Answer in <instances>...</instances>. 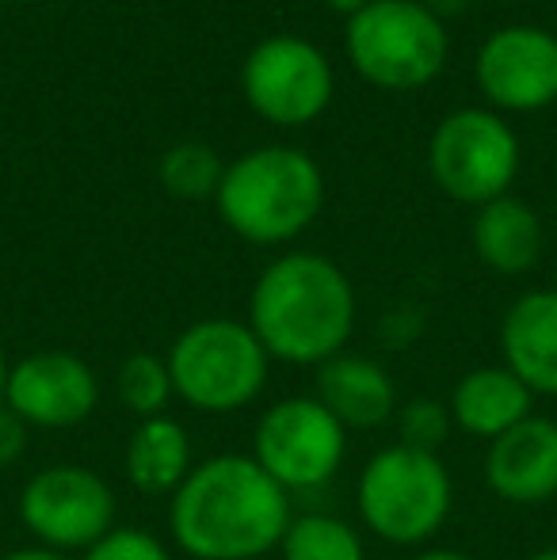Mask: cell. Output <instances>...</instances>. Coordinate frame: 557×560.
<instances>
[{
  "label": "cell",
  "instance_id": "1",
  "mask_svg": "<svg viewBox=\"0 0 557 560\" xmlns=\"http://www.w3.org/2000/svg\"><path fill=\"white\" fill-rule=\"evenodd\" d=\"M290 518V495L253 454L202 457L169 495V534L187 560H264Z\"/></svg>",
  "mask_w": 557,
  "mask_h": 560
},
{
  "label": "cell",
  "instance_id": "2",
  "mask_svg": "<svg viewBox=\"0 0 557 560\" xmlns=\"http://www.w3.org/2000/svg\"><path fill=\"white\" fill-rule=\"evenodd\" d=\"M248 328L287 366H321L344 354L356 332L351 279L321 252H282L248 298Z\"/></svg>",
  "mask_w": 557,
  "mask_h": 560
},
{
  "label": "cell",
  "instance_id": "3",
  "mask_svg": "<svg viewBox=\"0 0 557 560\" xmlns=\"http://www.w3.org/2000/svg\"><path fill=\"white\" fill-rule=\"evenodd\" d=\"M218 214L248 244H287L317 222L325 207V176L302 149L264 145L225 164L218 184Z\"/></svg>",
  "mask_w": 557,
  "mask_h": 560
},
{
  "label": "cell",
  "instance_id": "4",
  "mask_svg": "<svg viewBox=\"0 0 557 560\" xmlns=\"http://www.w3.org/2000/svg\"><path fill=\"white\" fill-rule=\"evenodd\" d=\"M454 508V485L443 457L390 443L359 469L356 511L363 530L397 549H428Z\"/></svg>",
  "mask_w": 557,
  "mask_h": 560
},
{
  "label": "cell",
  "instance_id": "5",
  "mask_svg": "<svg viewBox=\"0 0 557 560\" xmlns=\"http://www.w3.org/2000/svg\"><path fill=\"white\" fill-rule=\"evenodd\" d=\"M169 374L176 400L202 416H233L256 405L268 385L271 354L248 328V320L207 317L172 339Z\"/></svg>",
  "mask_w": 557,
  "mask_h": 560
},
{
  "label": "cell",
  "instance_id": "6",
  "mask_svg": "<svg viewBox=\"0 0 557 560\" xmlns=\"http://www.w3.org/2000/svg\"><path fill=\"white\" fill-rule=\"evenodd\" d=\"M348 61L382 92H420L446 66V23L423 0H374L348 15Z\"/></svg>",
  "mask_w": 557,
  "mask_h": 560
},
{
  "label": "cell",
  "instance_id": "7",
  "mask_svg": "<svg viewBox=\"0 0 557 560\" xmlns=\"http://www.w3.org/2000/svg\"><path fill=\"white\" fill-rule=\"evenodd\" d=\"M20 526L35 546L81 557L119 526V500L96 469L81 462H54L23 480Z\"/></svg>",
  "mask_w": 557,
  "mask_h": 560
},
{
  "label": "cell",
  "instance_id": "8",
  "mask_svg": "<svg viewBox=\"0 0 557 560\" xmlns=\"http://www.w3.org/2000/svg\"><path fill=\"white\" fill-rule=\"evenodd\" d=\"M428 168L446 199L481 210L485 202L504 199L520 176V138L489 107H462L431 133Z\"/></svg>",
  "mask_w": 557,
  "mask_h": 560
},
{
  "label": "cell",
  "instance_id": "9",
  "mask_svg": "<svg viewBox=\"0 0 557 560\" xmlns=\"http://www.w3.org/2000/svg\"><path fill=\"white\" fill-rule=\"evenodd\" d=\"M253 457L287 495L317 492L340 472L348 431L317 397H282L256 420Z\"/></svg>",
  "mask_w": 557,
  "mask_h": 560
},
{
  "label": "cell",
  "instance_id": "10",
  "mask_svg": "<svg viewBox=\"0 0 557 560\" xmlns=\"http://www.w3.org/2000/svg\"><path fill=\"white\" fill-rule=\"evenodd\" d=\"M241 92L264 122L282 130L310 126L333 104V61L310 38L271 35L256 43L241 66Z\"/></svg>",
  "mask_w": 557,
  "mask_h": 560
},
{
  "label": "cell",
  "instance_id": "11",
  "mask_svg": "<svg viewBox=\"0 0 557 560\" xmlns=\"http://www.w3.org/2000/svg\"><path fill=\"white\" fill-rule=\"evenodd\" d=\"M4 405L31 431L81 428L100 408V377L73 351H58V347L31 351L8 370Z\"/></svg>",
  "mask_w": 557,
  "mask_h": 560
},
{
  "label": "cell",
  "instance_id": "12",
  "mask_svg": "<svg viewBox=\"0 0 557 560\" xmlns=\"http://www.w3.org/2000/svg\"><path fill=\"white\" fill-rule=\"evenodd\" d=\"M474 77L492 112H543L557 100V35L543 27H500L481 43Z\"/></svg>",
  "mask_w": 557,
  "mask_h": 560
},
{
  "label": "cell",
  "instance_id": "13",
  "mask_svg": "<svg viewBox=\"0 0 557 560\" xmlns=\"http://www.w3.org/2000/svg\"><path fill=\"white\" fill-rule=\"evenodd\" d=\"M485 485L512 508H543L557 500V420L527 416L485 450Z\"/></svg>",
  "mask_w": 557,
  "mask_h": 560
},
{
  "label": "cell",
  "instance_id": "14",
  "mask_svg": "<svg viewBox=\"0 0 557 560\" xmlns=\"http://www.w3.org/2000/svg\"><path fill=\"white\" fill-rule=\"evenodd\" d=\"M313 397L344 423V431L386 428V423H394L397 408H402L390 370L379 359L348 354V351L321 362Z\"/></svg>",
  "mask_w": 557,
  "mask_h": 560
},
{
  "label": "cell",
  "instance_id": "15",
  "mask_svg": "<svg viewBox=\"0 0 557 560\" xmlns=\"http://www.w3.org/2000/svg\"><path fill=\"white\" fill-rule=\"evenodd\" d=\"M504 366L538 397H557V290H527L500 320Z\"/></svg>",
  "mask_w": 557,
  "mask_h": 560
},
{
  "label": "cell",
  "instance_id": "16",
  "mask_svg": "<svg viewBox=\"0 0 557 560\" xmlns=\"http://www.w3.org/2000/svg\"><path fill=\"white\" fill-rule=\"evenodd\" d=\"M451 420L462 435L477 439L489 446L492 439H500L504 431H512L515 423H523L527 416H535V393L504 366H474L454 382L451 397Z\"/></svg>",
  "mask_w": 557,
  "mask_h": 560
},
{
  "label": "cell",
  "instance_id": "17",
  "mask_svg": "<svg viewBox=\"0 0 557 560\" xmlns=\"http://www.w3.org/2000/svg\"><path fill=\"white\" fill-rule=\"evenodd\" d=\"M123 469H127V485L138 495L169 500L195 469L192 439H187L184 423L172 416L138 420L127 439V450H123Z\"/></svg>",
  "mask_w": 557,
  "mask_h": 560
},
{
  "label": "cell",
  "instance_id": "18",
  "mask_svg": "<svg viewBox=\"0 0 557 560\" xmlns=\"http://www.w3.org/2000/svg\"><path fill=\"white\" fill-rule=\"evenodd\" d=\"M474 252L497 275H527L543 256V222L523 199H492L474 218Z\"/></svg>",
  "mask_w": 557,
  "mask_h": 560
},
{
  "label": "cell",
  "instance_id": "19",
  "mask_svg": "<svg viewBox=\"0 0 557 560\" xmlns=\"http://www.w3.org/2000/svg\"><path fill=\"white\" fill-rule=\"evenodd\" d=\"M282 560H367L363 534L340 515L305 511L294 515L279 541Z\"/></svg>",
  "mask_w": 557,
  "mask_h": 560
},
{
  "label": "cell",
  "instance_id": "20",
  "mask_svg": "<svg viewBox=\"0 0 557 560\" xmlns=\"http://www.w3.org/2000/svg\"><path fill=\"white\" fill-rule=\"evenodd\" d=\"M115 393H119V405L127 408L135 420L169 416V405L176 400V389H172V374H169L164 354H153V351L127 354L119 374H115Z\"/></svg>",
  "mask_w": 557,
  "mask_h": 560
},
{
  "label": "cell",
  "instance_id": "21",
  "mask_svg": "<svg viewBox=\"0 0 557 560\" xmlns=\"http://www.w3.org/2000/svg\"><path fill=\"white\" fill-rule=\"evenodd\" d=\"M156 176H161L164 191L176 199H210V195H218L225 164L202 141H176L156 164Z\"/></svg>",
  "mask_w": 557,
  "mask_h": 560
},
{
  "label": "cell",
  "instance_id": "22",
  "mask_svg": "<svg viewBox=\"0 0 557 560\" xmlns=\"http://www.w3.org/2000/svg\"><path fill=\"white\" fill-rule=\"evenodd\" d=\"M394 428H397V443L439 454V446L451 439L454 420H451V408H446V400L413 397V400H405V405L397 408Z\"/></svg>",
  "mask_w": 557,
  "mask_h": 560
},
{
  "label": "cell",
  "instance_id": "23",
  "mask_svg": "<svg viewBox=\"0 0 557 560\" xmlns=\"http://www.w3.org/2000/svg\"><path fill=\"white\" fill-rule=\"evenodd\" d=\"M81 560H172V553L156 534L141 526H115L89 553H81Z\"/></svg>",
  "mask_w": 557,
  "mask_h": 560
},
{
  "label": "cell",
  "instance_id": "24",
  "mask_svg": "<svg viewBox=\"0 0 557 560\" xmlns=\"http://www.w3.org/2000/svg\"><path fill=\"white\" fill-rule=\"evenodd\" d=\"M27 443H31V428L12 408L0 405V469L20 462V457L27 454Z\"/></svg>",
  "mask_w": 557,
  "mask_h": 560
},
{
  "label": "cell",
  "instance_id": "25",
  "mask_svg": "<svg viewBox=\"0 0 557 560\" xmlns=\"http://www.w3.org/2000/svg\"><path fill=\"white\" fill-rule=\"evenodd\" d=\"M0 560H73V557H66V553H54V549H46V546H20V549H12V553H4Z\"/></svg>",
  "mask_w": 557,
  "mask_h": 560
},
{
  "label": "cell",
  "instance_id": "26",
  "mask_svg": "<svg viewBox=\"0 0 557 560\" xmlns=\"http://www.w3.org/2000/svg\"><path fill=\"white\" fill-rule=\"evenodd\" d=\"M409 560H474V557L459 553V549H436V546H428V549H417V557H409Z\"/></svg>",
  "mask_w": 557,
  "mask_h": 560
},
{
  "label": "cell",
  "instance_id": "27",
  "mask_svg": "<svg viewBox=\"0 0 557 560\" xmlns=\"http://www.w3.org/2000/svg\"><path fill=\"white\" fill-rule=\"evenodd\" d=\"M333 12H344V15H356V12H363L367 4H374V0H325Z\"/></svg>",
  "mask_w": 557,
  "mask_h": 560
},
{
  "label": "cell",
  "instance_id": "28",
  "mask_svg": "<svg viewBox=\"0 0 557 560\" xmlns=\"http://www.w3.org/2000/svg\"><path fill=\"white\" fill-rule=\"evenodd\" d=\"M423 4H428L431 12H436L439 20H443V15H454V12H459V8L466 4V0H423Z\"/></svg>",
  "mask_w": 557,
  "mask_h": 560
},
{
  "label": "cell",
  "instance_id": "29",
  "mask_svg": "<svg viewBox=\"0 0 557 560\" xmlns=\"http://www.w3.org/2000/svg\"><path fill=\"white\" fill-rule=\"evenodd\" d=\"M8 370H12V362H8V354H4V343H0V405H4V385H8Z\"/></svg>",
  "mask_w": 557,
  "mask_h": 560
},
{
  "label": "cell",
  "instance_id": "30",
  "mask_svg": "<svg viewBox=\"0 0 557 560\" xmlns=\"http://www.w3.org/2000/svg\"><path fill=\"white\" fill-rule=\"evenodd\" d=\"M527 560H557V546L554 549H538V553H531Z\"/></svg>",
  "mask_w": 557,
  "mask_h": 560
}]
</instances>
